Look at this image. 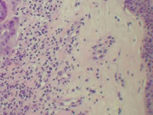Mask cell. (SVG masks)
I'll return each instance as SVG.
<instances>
[{
  "label": "cell",
  "mask_w": 153,
  "mask_h": 115,
  "mask_svg": "<svg viewBox=\"0 0 153 115\" xmlns=\"http://www.w3.org/2000/svg\"><path fill=\"white\" fill-rule=\"evenodd\" d=\"M6 16V8L4 2L0 0V22L2 21Z\"/></svg>",
  "instance_id": "cell-1"
}]
</instances>
